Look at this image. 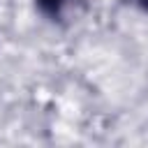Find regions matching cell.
I'll use <instances>...</instances> for the list:
<instances>
[{"label":"cell","mask_w":148,"mask_h":148,"mask_svg":"<svg viewBox=\"0 0 148 148\" xmlns=\"http://www.w3.org/2000/svg\"><path fill=\"white\" fill-rule=\"evenodd\" d=\"M134 2H136V5H139V7H141L146 14H148V0H134Z\"/></svg>","instance_id":"7a4b0ae2"},{"label":"cell","mask_w":148,"mask_h":148,"mask_svg":"<svg viewBox=\"0 0 148 148\" xmlns=\"http://www.w3.org/2000/svg\"><path fill=\"white\" fill-rule=\"evenodd\" d=\"M72 0H35V7L46 16V18H60V14L65 12V7Z\"/></svg>","instance_id":"6da1fadb"}]
</instances>
